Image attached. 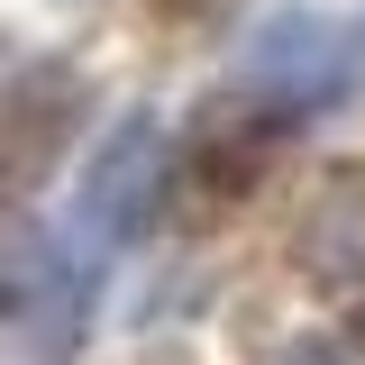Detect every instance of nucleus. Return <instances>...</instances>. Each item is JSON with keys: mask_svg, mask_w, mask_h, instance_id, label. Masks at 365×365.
<instances>
[{"mask_svg": "<svg viewBox=\"0 0 365 365\" xmlns=\"http://www.w3.org/2000/svg\"><path fill=\"white\" fill-rule=\"evenodd\" d=\"M101 311V256L73 228H19L0 247V329L19 338V356L64 365L91 338Z\"/></svg>", "mask_w": 365, "mask_h": 365, "instance_id": "nucleus-1", "label": "nucleus"}, {"mask_svg": "<svg viewBox=\"0 0 365 365\" xmlns=\"http://www.w3.org/2000/svg\"><path fill=\"white\" fill-rule=\"evenodd\" d=\"M365 83V19L347 9H274L237 55L247 110H338Z\"/></svg>", "mask_w": 365, "mask_h": 365, "instance_id": "nucleus-2", "label": "nucleus"}, {"mask_svg": "<svg viewBox=\"0 0 365 365\" xmlns=\"http://www.w3.org/2000/svg\"><path fill=\"white\" fill-rule=\"evenodd\" d=\"M155 201H165V128L146 119V110H128L119 128L91 146L83 182H73V237H83L91 256H128L137 237L155 228Z\"/></svg>", "mask_w": 365, "mask_h": 365, "instance_id": "nucleus-3", "label": "nucleus"}, {"mask_svg": "<svg viewBox=\"0 0 365 365\" xmlns=\"http://www.w3.org/2000/svg\"><path fill=\"white\" fill-rule=\"evenodd\" d=\"M64 128H73V91H64V73H28V83L0 91V201L64 146Z\"/></svg>", "mask_w": 365, "mask_h": 365, "instance_id": "nucleus-4", "label": "nucleus"}]
</instances>
